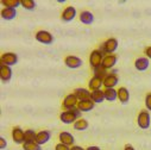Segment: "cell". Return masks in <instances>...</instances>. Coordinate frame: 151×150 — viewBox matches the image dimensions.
Returning <instances> with one entry per match:
<instances>
[{"label": "cell", "instance_id": "10", "mask_svg": "<svg viewBox=\"0 0 151 150\" xmlns=\"http://www.w3.org/2000/svg\"><path fill=\"white\" fill-rule=\"evenodd\" d=\"M76 17V9L74 6H68L64 9V11L62 12V16H61V19L64 22V23H69L71 20H74V18Z\"/></svg>", "mask_w": 151, "mask_h": 150}, {"label": "cell", "instance_id": "19", "mask_svg": "<svg viewBox=\"0 0 151 150\" xmlns=\"http://www.w3.org/2000/svg\"><path fill=\"white\" fill-rule=\"evenodd\" d=\"M149 64H150V62H149V58H147V57H139V58H137L136 62H134V67H136V69L139 70V71L146 70V69L149 68Z\"/></svg>", "mask_w": 151, "mask_h": 150}, {"label": "cell", "instance_id": "16", "mask_svg": "<svg viewBox=\"0 0 151 150\" xmlns=\"http://www.w3.org/2000/svg\"><path fill=\"white\" fill-rule=\"evenodd\" d=\"M95 107V102L91 99H86V100H81L78 104V110L80 112H88L91 110H93Z\"/></svg>", "mask_w": 151, "mask_h": 150}, {"label": "cell", "instance_id": "24", "mask_svg": "<svg viewBox=\"0 0 151 150\" xmlns=\"http://www.w3.org/2000/svg\"><path fill=\"white\" fill-rule=\"evenodd\" d=\"M91 100H93L95 104H101V102L105 100L104 91L99 89V91H93V92H91Z\"/></svg>", "mask_w": 151, "mask_h": 150}, {"label": "cell", "instance_id": "14", "mask_svg": "<svg viewBox=\"0 0 151 150\" xmlns=\"http://www.w3.org/2000/svg\"><path fill=\"white\" fill-rule=\"evenodd\" d=\"M117 61H118V57L116 56V55H113V54H111V55H106L105 57H104V60H102V67L105 68V69H111V68H113L116 64H117Z\"/></svg>", "mask_w": 151, "mask_h": 150}, {"label": "cell", "instance_id": "11", "mask_svg": "<svg viewBox=\"0 0 151 150\" xmlns=\"http://www.w3.org/2000/svg\"><path fill=\"white\" fill-rule=\"evenodd\" d=\"M12 78V68L0 63V79L3 82H9Z\"/></svg>", "mask_w": 151, "mask_h": 150}, {"label": "cell", "instance_id": "37", "mask_svg": "<svg viewBox=\"0 0 151 150\" xmlns=\"http://www.w3.org/2000/svg\"><path fill=\"white\" fill-rule=\"evenodd\" d=\"M124 150H136V149H134L131 144H126V145H125V148H124Z\"/></svg>", "mask_w": 151, "mask_h": 150}, {"label": "cell", "instance_id": "25", "mask_svg": "<svg viewBox=\"0 0 151 150\" xmlns=\"http://www.w3.org/2000/svg\"><path fill=\"white\" fill-rule=\"evenodd\" d=\"M88 126H89L88 120L83 119V118H80V119H78L76 122L74 123V129L78 130V131H83V130L88 129Z\"/></svg>", "mask_w": 151, "mask_h": 150}, {"label": "cell", "instance_id": "12", "mask_svg": "<svg viewBox=\"0 0 151 150\" xmlns=\"http://www.w3.org/2000/svg\"><path fill=\"white\" fill-rule=\"evenodd\" d=\"M119 84V78L117 74H108L104 79V87L105 88H114Z\"/></svg>", "mask_w": 151, "mask_h": 150}, {"label": "cell", "instance_id": "17", "mask_svg": "<svg viewBox=\"0 0 151 150\" xmlns=\"http://www.w3.org/2000/svg\"><path fill=\"white\" fill-rule=\"evenodd\" d=\"M102 86H104V80L100 79V78H96V76H93V78L89 80V82H88V88H89L91 92H93V91H99Z\"/></svg>", "mask_w": 151, "mask_h": 150}, {"label": "cell", "instance_id": "34", "mask_svg": "<svg viewBox=\"0 0 151 150\" xmlns=\"http://www.w3.org/2000/svg\"><path fill=\"white\" fill-rule=\"evenodd\" d=\"M145 55H146L147 58L151 60V47H147V48L145 49Z\"/></svg>", "mask_w": 151, "mask_h": 150}, {"label": "cell", "instance_id": "32", "mask_svg": "<svg viewBox=\"0 0 151 150\" xmlns=\"http://www.w3.org/2000/svg\"><path fill=\"white\" fill-rule=\"evenodd\" d=\"M70 148L71 146H68L63 143H58V144L55 145V150H70Z\"/></svg>", "mask_w": 151, "mask_h": 150}, {"label": "cell", "instance_id": "27", "mask_svg": "<svg viewBox=\"0 0 151 150\" xmlns=\"http://www.w3.org/2000/svg\"><path fill=\"white\" fill-rule=\"evenodd\" d=\"M22 7L26 11H33L37 7V4L35 0H22Z\"/></svg>", "mask_w": 151, "mask_h": 150}, {"label": "cell", "instance_id": "8", "mask_svg": "<svg viewBox=\"0 0 151 150\" xmlns=\"http://www.w3.org/2000/svg\"><path fill=\"white\" fill-rule=\"evenodd\" d=\"M64 63L70 69H78L82 66V60L78 56H75V55H68L64 58Z\"/></svg>", "mask_w": 151, "mask_h": 150}, {"label": "cell", "instance_id": "4", "mask_svg": "<svg viewBox=\"0 0 151 150\" xmlns=\"http://www.w3.org/2000/svg\"><path fill=\"white\" fill-rule=\"evenodd\" d=\"M105 55L99 50V49H95L89 55V64L92 67V69H95L98 67H100L102 64V60H104Z\"/></svg>", "mask_w": 151, "mask_h": 150}, {"label": "cell", "instance_id": "13", "mask_svg": "<svg viewBox=\"0 0 151 150\" xmlns=\"http://www.w3.org/2000/svg\"><path fill=\"white\" fill-rule=\"evenodd\" d=\"M58 139H60V143H63L68 146H73L75 145V138L74 136L70 133V132H67V131H62L58 136Z\"/></svg>", "mask_w": 151, "mask_h": 150}, {"label": "cell", "instance_id": "23", "mask_svg": "<svg viewBox=\"0 0 151 150\" xmlns=\"http://www.w3.org/2000/svg\"><path fill=\"white\" fill-rule=\"evenodd\" d=\"M104 95H105V99L106 100L114 101V100L118 99V91H116L114 88H105Z\"/></svg>", "mask_w": 151, "mask_h": 150}, {"label": "cell", "instance_id": "26", "mask_svg": "<svg viewBox=\"0 0 151 150\" xmlns=\"http://www.w3.org/2000/svg\"><path fill=\"white\" fill-rule=\"evenodd\" d=\"M1 5L9 9H16L22 6V0H1Z\"/></svg>", "mask_w": 151, "mask_h": 150}, {"label": "cell", "instance_id": "18", "mask_svg": "<svg viewBox=\"0 0 151 150\" xmlns=\"http://www.w3.org/2000/svg\"><path fill=\"white\" fill-rule=\"evenodd\" d=\"M74 95L78 98L79 101L86 100V99H91V91L86 89V88H76L74 91Z\"/></svg>", "mask_w": 151, "mask_h": 150}, {"label": "cell", "instance_id": "29", "mask_svg": "<svg viewBox=\"0 0 151 150\" xmlns=\"http://www.w3.org/2000/svg\"><path fill=\"white\" fill-rule=\"evenodd\" d=\"M36 137H37V133L35 130L32 129H29L25 131V142L30 143V142H36Z\"/></svg>", "mask_w": 151, "mask_h": 150}, {"label": "cell", "instance_id": "22", "mask_svg": "<svg viewBox=\"0 0 151 150\" xmlns=\"http://www.w3.org/2000/svg\"><path fill=\"white\" fill-rule=\"evenodd\" d=\"M80 22L82 24H86V25H91L93 22H94V16L92 12L89 11H82L80 13Z\"/></svg>", "mask_w": 151, "mask_h": 150}, {"label": "cell", "instance_id": "28", "mask_svg": "<svg viewBox=\"0 0 151 150\" xmlns=\"http://www.w3.org/2000/svg\"><path fill=\"white\" fill-rule=\"evenodd\" d=\"M93 71H94V76H96V78H100V79H105L106 76H107V69H105L102 66H100V67H98V68H95V69H93Z\"/></svg>", "mask_w": 151, "mask_h": 150}, {"label": "cell", "instance_id": "21", "mask_svg": "<svg viewBox=\"0 0 151 150\" xmlns=\"http://www.w3.org/2000/svg\"><path fill=\"white\" fill-rule=\"evenodd\" d=\"M118 100L122 104H127L130 100V92L126 87H120L118 89Z\"/></svg>", "mask_w": 151, "mask_h": 150}, {"label": "cell", "instance_id": "5", "mask_svg": "<svg viewBox=\"0 0 151 150\" xmlns=\"http://www.w3.org/2000/svg\"><path fill=\"white\" fill-rule=\"evenodd\" d=\"M137 124L140 129H149L150 126V113L147 110H143L139 112V115L137 117Z\"/></svg>", "mask_w": 151, "mask_h": 150}, {"label": "cell", "instance_id": "2", "mask_svg": "<svg viewBox=\"0 0 151 150\" xmlns=\"http://www.w3.org/2000/svg\"><path fill=\"white\" fill-rule=\"evenodd\" d=\"M118 45H119V43H118V40L117 38H108V40H106L100 45L99 50L106 56V55H111V54L114 53L118 49Z\"/></svg>", "mask_w": 151, "mask_h": 150}, {"label": "cell", "instance_id": "30", "mask_svg": "<svg viewBox=\"0 0 151 150\" xmlns=\"http://www.w3.org/2000/svg\"><path fill=\"white\" fill-rule=\"evenodd\" d=\"M23 149H24V150H42L41 145H38L36 142H30V143L25 142V143L23 144Z\"/></svg>", "mask_w": 151, "mask_h": 150}, {"label": "cell", "instance_id": "31", "mask_svg": "<svg viewBox=\"0 0 151 150\" xmlns=\"http://www.w3.org/2000/svg\"><path fill=\"white\" fill-rule=\"evenodd\" d=\"M145 107H146L147 111L151 112V92L147 93L146 97H145Z\"/></svg>", "mask_w": 151, "mask_h": 150}, {"label": "cell", "instance_id": "6", "mask_svg": "<svg viewBox=\"0 0 151 150\" xmlns=\"http://www.w3.org/2000/svg\"><path fill=\"white\" fill-rule=\"evenodd\" d=\"M78 104H79V100L73 93V94H69L64 98V100L62 102V107L64 108V111L73 110V108H78Z\"/></svg>", "mask_w": 151, "mask_h": 150}, {"label": "cell", "instance_id": "9", "mask_svg": "<svg viewBox=\"0 0 151 150\" xmlns=\"http://www.w3.org/2000/svg\"><path fill=\"white\" fill-rule=\"evenodd\" d=\"M12 139H13V142L16 144H24L25 143V131L19 126L13 128V130H12Z\"/></svg>", "mask_w": 151, "mask_h": 150}, {"label": "cell", "instance_id": "7", "mask_svg": "<svg viewBox=\"0 0 151 150\" xmlns=\"http://www.w3.org/2000/svg\"><path fill=\"white\" fill-rule=\"evenodd\" d=\"M17 62H18V55L16 53H5L1 55V58H0V63L6 64L9 67L17 64Z\"/></svg>", "mask_w": 151, "mask_h": 150}, {"label": "cell", "instance_id": "3", "mask_svg": "<svg viewBox=\"0 0 151 150\" xmlns=\"http://www.w3.org/2000/svg\"><path fill=\"white\" fill-rule=\"evenodd\" d=\"M35 38H36V41H38L40 43L45 44V45H50V44H52V42H54V36H52L49 31H45V30L37 31Z\"/></svg>", "mask_w": 151, "mask_h": 150}, {"label": "cell", "instance_id": "20", "mask_svg": "<svg viewBox=\"0 0 151 150\" xmlns=\"http://www.w3.org/2000/svg\"><path fill=\"white\" fill-rule=\"evenodd\" d=\"M17 17V10L16 9H9V7H4L1 10V18L5 20H12Z\"/></svg>", "mask_w": 151, "mask_h": 150}, {"label": "cell", "instance_id": "36", "mask_svg": "<svg viewBox=\"0 0 151 150\" xmlns=\"http://www.w3.org/2000/svg\"><path fill=\"white\" fill-rule=\"evenodd\" d=\"M86 150H101L99 146H96V145H91V146H88Z\"/></svg>", "mask_w": 151, "mask_h": 150}, {"label": "cell", "instance_id": "35", "mask_svg": "<svg viewBox=\"0 0 151 150\" xmlns=\"http://www.w3.org/2000/svg\"><path fill=\"white\" fill-rule=\"evenodd\" d=\"M70 150H86V149H83V148L80 146V145H73V146L70 148Z\"/></svg>", "mask_w": 151, "mask_h": 150}, {"label": "cell", "instance_id": "1", "mask_svg": "<svg viewBox=\"0 0 151 150\" xmlns=\"http://www.w3.org/2000/svg\"><path fill=\"white\" fill-rule=\"evenodd\" d=\"M81 117V112L78 108H73V110H67L60 115V119L64 124H71L75 123L78 119Z\"/></svg>", "mask_w": 151, "mask_h": 150}, {"label": "cell", "instance_id": "33", "mask_svg": "<svg viewBox=\"0 0 151 150\" xmlns=\"http://www.w3.org/2000/svg\"><path fill=\"white\" fill-rule=\"evenodd\" d=\"M6 148V139L4 137H0V149H5Z\"/></svg>", "mask_w": 151, "mask_h": 150}, {"label": "cell", "instance_id": "15", "mask_svg": "<svg viewBox=\"0 0 151 150\" xmlns=\"http://www.w3.org/2000/svg\"><path fill=\"white\" fill-rule=\"evenodd\" d=\"M50 137H51L50 131H48V130L40 131L38 133H37V137H36V143L38 145H43V144H45L50 141Z\"/></svg>", "mask_w": 151, "mask_h": 150}]
</instances>
